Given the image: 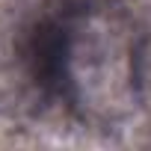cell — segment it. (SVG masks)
<instances>
[{
    "label": "cell",
    "mask_w": 151,
    "mask_h": 151,
    "mask_svg": "<svg viewBox=\"0 0 151 151\" xmlns=\"http://www.w3.org/2000/svg\"><path fill=\"white\" fill-rule=\"evenodd\" d=\"M71 39L65 53L68 86L89 116L119 119L133 107L130 50L113 24L92 18Z\"/></svg>",
    "instance_id": "cell-1"
}]
</instances>
